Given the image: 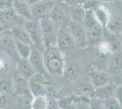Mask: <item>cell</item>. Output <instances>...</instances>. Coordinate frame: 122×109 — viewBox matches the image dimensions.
I'll list each match as a JSON object with an SVG mask.
<instances>
[{
	"mask_svg": "<svg viewBox=\"0 0 122 109\" xmlns=\"http://www.w3.org/2000/svg\"><path fill=\"white\" fill-rule=\"evenodd\" d=\"M75 92L77 95H83L92 98L95 94V87L92 85L91 81H85V80H79L77 81L75 86Z\"/></svg>",
	"mask_w": 122,
	"mask_h": 109,
	"instance_id": "ac0fdd59",
	"label": "cell"
},
{
	"mask_svg": "<svg viewBox=\"0 0 122 109\" xmlns=\"http://www.w3.org/2000/svg\"><path fill=\"white\" fill-rule=\"evenodd\" d=\"M12 78H13V84H14V95H15L31 94L29 80L27 78L18 75L17 73H15Z\"/></svg>",
	"mask_w": 122,
	"mask_h": 109,
	"instance_id": "5bb4252c",
	"label": "cell"
},
{
	"mask_svg": "<svg viewBox=\"0 0 122 109\" xmlns=\"http://www.w3.org/2000/svg\"><path fill=\"white\" fill-rule=\"evenodd\" d=\"M10 30L12 32L14 37L15 38V40L24 42V43H27V44H30V45L33 46V43H32L30 36H29V34L27 33L24 25L15 26L14 27H12Z\"/></svg>",
	"mask_w": 122,
	"mask_h": 109,
	"instance_id": "7402d4cb",
	"label": "cell"
},
{
	"mask_svg": "<svg viewBox=\"0 0 122 109\" xmlns=\"http://www.w3.org/2000/svg\"><path fill=\"white\" fill-rule=\"evenodd\" d=\"M28 80H29L31 94L34 96L46 95V84H47L46 76L36 73Z\"/></svg>",
	"mask_w": 122,
	"mask_h": 109,
	"instance_id": "8fae6325",
	"label": "cell"
},
{
	"mask_svg": "<svg viewBox=\"0 0 122 109\" xmlns=\"http://www.w3.org/2000/svg\"><path fill=\"white\" fill-rule=\"evenodd\" d=\"M56 47L64 55H68L76 49L77 44L76 43L71 33L69 32L67 26H62L58 28L57 32V39H56Z\"/></svg>",
	"mask_w": 122,
	"mask_h": 109,
	"instance_id": "5b68a950",
	"label": "cell"
},
{
	"mask_svg": "<svg viewBox=\"0 0 122 109\" xmlns=\"http://www.w3.org/2000/svg\"><path fill=\"white\" fill-rule=\"evenodd\" d=\"M67 28L71 33L72 36L74 37L77 46L81 48L87 47V37L86 31L83 23L70 20L67 24Z\"/></svg>",
	"mask_w": 122,
	"mask_h": 109,
	"instance_id": "9c48e42d",
	"label": "cell"
},
{
	"mask_svg": "<svg viewBox=\"0 0 122 109\" xmlns=\"http://www.w3.org/2000/svg\"><path fill=\"white\" fill-rule=\"evenodd\" d=\"M15 69V73L27 79H29L33 75L36 74V71L28 58H19L18 61L16 62Z\"/></svg>",
	"mask_w": 122,
	"mask_h": 109,
	"instance_id": "e0dca14e",
	"label": "cell"
},
{
	"mask_svg": "<svg viewBox=\"0 0 122 109\" xmlns=\"http://www.w3.org/2000/svg\"><path fill=\"white\" fill-rule=\"evenodd\" d=\"M64 54L56 46L46 47L43 51L44 62L48 76L54 77H60L64 76L65 71V57Z\"/></svg>",
	"mask_w": 122,
	"mask_h": 109,
	"instance_id": "6da1fadb",
	"label": "cell"
},
{
	"mask_svg": "<svg viewBox=\"0 0 122 109\" xmlns=\"http://www.w3.org/2000/svg\"><path fill=\"white\" fill-rule=\"evenodd\" d=\"M114 95L117 99V101L119 102V104H120V105H121L122 107V84H117Z\"/></svg>",
	"mask_w": 122,
	"mask_h": 109,
	"instance_id": "d590c367",
	"label": "cell"
},
{
	"mask_svg": "<svg viewBox=\"0 0 122 109\" xmlns=\"http://www.w3.org/2000/svg\"><path fill=\"white\" fill-rule=\"evenodd\" d=\"M21 1H23V2H25V3H27V4H29L30 5H32L35 2H36V0H21Z\"/></svg>",
	"mask_w": 122,
	"mask_h": 109,
	"instance_id": "8d00e7d4",
	"label": "cell"
},
{
	"mask_svg": "<svg viewBox=\"0 0 122 109\" xmlns=\"http://www.w3.org/2000/svg\"><path fill=\"white\" fill-rule=\"evenodd\" d=\"M120 36H121V37H120V38H121V41H122V34H121V35H120Z\"/></svg>",
	"mask_w": 122,
	"mask_h": 109,
	"instance_id": "ab89813d",
	"label": "cell"
},
{
	"mask_svg": "<svg viewBox=\"0 0 122 109\" xmlns=\"http://www.w3.org/2000/svg\"><path fill=\"white\" fill-rule=\"evenodd\" d=\"M10 62H12L10 58L0 51V78L6 77L10 71Z\"/></svg>",
	"mask_w": 122,
	"mask_h": 109,
	"instance_id": "83f0119b",
	"label": "cell"
},
{
	"mask_svg": "<svg viewBox=\"0 0 122 109\" xmlns=\"http://www.w3.org/2000/svg\"><path fill=\"white\" fill-rule=\"evenodd\" d=\"M33 97H34V95L32 94L15 95V107H16V108H23V109L32 108Z\"/></svg>",
	"mask_w": 122,
	"mask_h": 109,
	"instance_id": "cb8c5ba5",
	"label": "cell"
},
{
	"mask_svg": "<svg viewBox=\"0 0 122 109\" xmlns=\"http://www.w3.org/2000/svg\"><path fill=\"white\" fill-rule=\"evenodd\" d=\"M0 51L5 54L12 61H15V63L18 61L16 41L11 30H4L0 34Z\"/></svg>",
	"mask_w": 122,
	"mask_h": 109,
	"instance_id": "3957f363",
	"label": "cell"
},
{
	"mask_svg": "<svg viewBox=\"0 0 122 109\" xmlns=\"http://www.w3.org/2000/svg\"><path fill=\"white\" fill-rule=\"evenodd\" d=\"M103 106L106 109H120L122 108L119 102L117 101V99L115 97V95H113L109 98H107L103 100Z\"/></svg>",
	"mask_w": 122,
	"mask_h": 109,
	"instance_id": "1f68e13d",
	"label": "cell"
},
{
	"mask_svg": "<svg viewBox=\"0 0 122 109\" xmlns=\"http://www.w3.org/2000/svg\"><path fill=\"white\" fill-rule=\"evenodd\" d=\"M103 41L107 44L111 53H116L122 51V41L120 36L116 35L112 32L105 29Z\"/></svg>",
	"mask_w": 122,
	"mask_h": 109,
	"instance_id": "2e32d148",
	"label": "cell"
},
{
	"mask_svg": "<svg viewBox=\"0 0 122 109\" xmlns=\"http://www.w3.org/2000/svg\"><path fill=\"white\" fill-rule=\"evenodd\" d=\"M24 26L26 29L27 33L29 34L33 46L40 49L41 51H44L45 47L43 44V39H42V32H41V26L39 20L36 19H28L25 22Z\"/></svg>",
	"mask_w": 122,
	"mask_h": 109,
	"instance_id": "52a82bcc",
	"label": "cell"
},
{
	"mask_svg": "<svg viewBox=\"0 0 122 109\" xmlns=\"http://www.w3.org/2000/svg\"><path fill=\"white\" fill-rule=\"evenodd\" d=\"M46 96H47V108L46 109H60L58 98L54 96H49V95H46Z\"/></svg>",
	"mask_w": 122,
	"mask_h": 109,
	"instance_id": "d6a6232c",
	"label": "cell"
},
{
	"mask_svg": "<svg viewBox=\"0 0 122 109\" xmlns=\"http://www.w3.org/2000/svg\"><path fill=\"white\" fill-rule=\"evenodd\" d=\"M28 60L30 61L31 65L35 69L36 73L43 74L45 76H48L47 71L46 69L45 62H44V57H43V51L38 49L37 47H34L32 48V52L28 57Z\"/></svg>",
	"mask_w": 122,
	"mask_h": 109,
	"instance_id": "7c38bea8",
	"label": "cell"
},
{
	"mask_svg": "<svg viewBox=\"0 0 122 109\" xmlns=\"http://www.w3.org/2000/svg\"><path fill=\"white\" fill-rule=\"evenodd\" d=\"M75 98H76V95H65V96L59 98L58 99V102H59L60 109L73 108V104H74Z\"/></svg>",
	"mask_w": 122,
	"mask_h": 109,
	"instance_id": "4dcf8cb0",
	"label": "cell"
},
{
	"mask_svg": "<svg viewBox=\"0 0 122 109\" xmlns=\"http://www.w3.org/2000/svg\"><path fill=\"white\" fill-rule=\"evenodd\" d=\"M47 108V96L36 95L33 97L32 109H46Z\"/></svg>",
	"mask_w": 122,
	"mask_h": 109,
	"instance_id": "f546056e",
	"label": "cell"
},
{
	"mask_svg": "<svg viewBox=\"0 0 122 109\" xmlns=\"http://www.w3.org/2000/svg\"><path fill=\"white\" fill-rule=\"evenodd\" d=\"M102 2H106V3H110V2H113L115 0H101Z\"/></svg>",
	"mask_w": 122,
	"mask_h": 109,
	"instance_id": "74e56055",
	"label": "cell"
},
{
	"mask_svg": "<svg viewBox=\"0 0 122 109\" xmlns=\"http://www.w3.org/2000/svg\"><path fill=\"white\" fill-rule=\"evenodd\" d=\"M55 4V0H36L31 6L32 17L36 20L49 17Z\"/></svg>",
	"mask_w": 122,
	"mask_h": 109,
	"instance_id": "ba28073f",
	"label": "cell"
},
{
	"mask_svg": "<svg viewBox=\"0 0 122 109\" xmlns=\"http://www.w3.org/2000/svg\"><path fill=\"white\" fill-rule=\"evenodd\" d=\"M86 8L84 5H71L69 7V13H70V18L71 20L76 21V22H83V19L86 15Z\"/></svg>",
	"mask_w": 122,
	"mask_h": 109,
	"instance_id": "d4e9b609",
	"label": "cell"
},
{
	"mask_svg": "<svg viewBox=\"0 0 122 109\" xmlns=\"http://www.w3.org/2000/svg\"><path fill=\"white\" fill-rule=\"evenodd\" d=\"M80 73V68L76 64H67L65 66V71H64V76L70 81H74L78 78Z\"/></svg>",
	"mask_w": 122,
	"mask_h": 109,
	"instance_id": "484cf974",
	"label": "cell"
},
{
	"mask_svg": "<svg viewBox=\"0 0 122 109\" xmlns=\"http://www.w3.org/2000/svg\"><path fill=\"white\" fill-rule=\"evenodd\" d=\"M91 53V61L92 66L97 70H105L107 71V65L112 53L107 44L104 41L100 42L98 45L94 46Z\"/></svg>",
	"mask_w": 122,
	"mask_h": 109,
	"instance_id": "7a4b0ae2",
	"label": "cell"
},
{
	"mask_svg": "<svg viewBox=\"0 0 122 109\" xmlns=\"http://www.w3.org/2000/svg\"><path fill=\"white\" fill-rule=\"evenodd\" d=\"M117 85V83L111 82V83H108L107 85H102L100 87H97V88H95L94 96L101 99V100L109 98V97H111L115 95Z\"/></svg>",
	"mask_w": 122,
	"mask_h": 109,
	"instance_id": "d6986e66",
	"label": "cell"
},
{
	"mask_svg": "<svg viewBox=\"0 0 122 109\" xmlns=\"http://www.w3.org/2000/svg\"><path fill=\"white\" fill-rule=\"evenodd\" d=\"M92 10H93L95 16L97 17V21L101 24L103 27L106 28V26L107 25V22H108V19H109V15H110V13L108 12V10L105 6L99 5V4L94 9H92Z\"/></svg>",
	"mask_w": 122,
	"mask_h": 109,
	"instance_id": "603a6c76",
	"label": "cell"
},
{
	"mask_svg": "<svg viewBox=\"0 0 122 109\" xmlns=\"http://www.w3.org/2000/svg\"><path fill=\"white\" fill-rule=\"evenodd\" d=\"M10 95L0 94V108H5L10 104Z\"/></svg>",
	"mask_w": 122,
	"mask_h": 109,
	"instance_id": "836d02e7",
	"label": "cell"
},
{
	"mask_svg": "<svg viewBox=\"0 0 122 109\" xmlns=\"http://www.w3.org/2000/svg\"><path fill=\"white\" fill-rule=\"evenodd\" d=\"M88 76L95 88L100 87L102 85L113 82L112 76L105 70H97L92 68L88 72Z\"/></svg>",
	"mask_w": 122,
	"mask_h": 109,
	"instance_id": "4fadbf2b",
	"label": "cell"
},
{
	"mask_svg": "<svg viewBox=\"0 0 122 109\" xmlns=\"http://www.w3.org/2000/svg\"><path fill=\"white\" fill-rule=\"evenodd\" d=\"M13 7V0H0V10Z\"/></svg>",
	"mask_w": 122,
	"mask_h": 109,
	"instance_id": "e575fe53",
	"label": "cell"
},
{
	"mask_svg": "<svg viewBox=\"0 0 122 109\" xmlns=\"http://www.w3.org/2000/svg\"><path fill=\"white\" fill-rule=\"evenodd\" d=\"M31 6L29 4L25 3L21 0H13V9L25 20L32 19V11Z\"/></svg>",
	"mask_w": 122,
	"mask_h": 109,
	"instance_id": "44dd1931",
	"label": "cell"
},
{
	"mask_svg": "<svg viewBox=\"0 0 122 109\" xmlns=\"http://www.w3.org/2000/svg\"><path fill=\"white\" fill-rule=\"evenodd\" d=\"M107 72L111 76L122 75V51L111 54L107 65Z\"/></svg>",
	"mask_w": 122,
	"mask_h": 109,
	"instance_id": "9a60e30c",
	"label": "cell"
},
{
	"mask_svg": "<svg viewBox=\"0 0 122 109\" xmlns=\"http://www.w3.org/2000/svg\"><path fill=\"white\" fill-rule=\"evenodd\" d=\"M49 17L58 28H60L62 26H67L69 21L71 20L69 9L67 11V9H66L63 6V5H58L56 3L55 4L53 9L51 11Z\"/></svg>",
	"mask_w": 122,
	"mask_h": 109,
	"instance_id": "30bf717a",
	"label": "cell"
},
{
	"mask_svg": "<svg viewBox=\"0 0 122 109\" xmlns=\"http://www.w3.org/2000/svg\"><path fill=\"white\" fill-rule=\"evenodd\" d=\"M15 41H16V50H17L19 58H28L32 52L33 46L18 40H15Z\"/></svg>",
	"mask_w": 122,
	"mask_h": 109,
	"instance_id": "f1b7e54d",
	"label": "cell"
},
{
	"mask_svg": "<svg viewBox=\"0 0 122 109\" xmlns=\"http://www.w3.org/2000/svg\"><path fill=\"white\" fill-rule=\"evenodd\" d=\"M42 32V39L44 47H48L51 46H56L57 39L58 27L55 23L51 20L50 17H46L39 20Z\"/></svg>",
	"mask_w": 122,
	"mask_h": 109,
	"instance_id": "277c9868",
	"label": "cell"
},
{
	"mask_svg": "<svg viewBox=\"0 0 122 109\" xmlns=\"http://www.w3.org/2000/svg\"><path fill=\"white\" fill-rule=\"evenodd\" d=\"M25 19L20 16L13 7L8 9L0 10V27L4 30H10L12 27L17 25H24Z\"/></svg>",
	"mask_w": 122,
	"mask_h": 109,
	"instance_id": "8992f818",
	"label": "cell"
},
{
	"mask_svg": "<svg viewBox=\"0 0 122 109\" xmlns=\"http://www.w3.org/2000/svg\"><path fill=\"white\" fill-rule=\"evenodd\" d=\"M106 29L116 35L120 36L122 34V15L121 14H110L109 19L106 26Z\"/></svg>",
	"mask_w": 122,
	"mask_h": 109,
	"instance_id": "ffe728a7",
	"label": "cell"
},
{
	"mask_svg": "<svg viewBox=\"0 0 122 109\" xmlns=\"http://www.w3.org/2000/svg\"><path fill=\"white\" fill-rule=\"evenodd\" d=\"M3 31H4V29H3L2 27H0V34H1V33H2Z\"/></svg>",
	"mask_w": 122,
	"mask_h": 109,
	"instance_id": "f35d334b",
	"label": "cell"
},
{
	"mask_svg": "<svg viewBox=\"0 0 122 109\" xmlns=\"http://www.w3.org/2000/svg\"><path fill=\"white\" fill-rule=\"evenodd\" d=\"M0 94L5 95H12L14 94L13 78H0Z\"/></svg>",
	"mask_w": 122,
	"mask_h": 109,
	"instance_id": "4316f807",
	"label": "cell"
}]
</instances>
